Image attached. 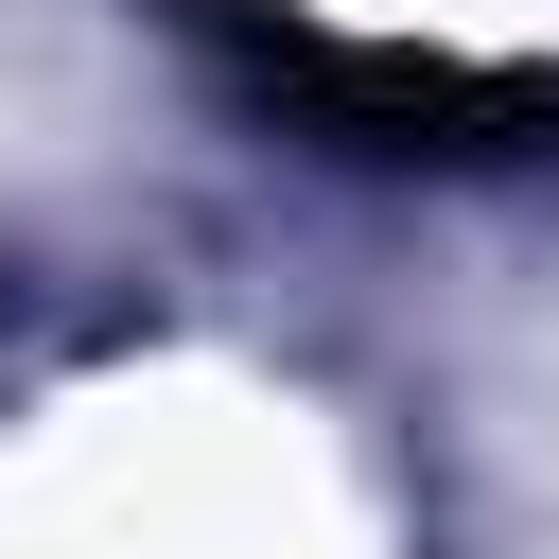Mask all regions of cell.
Returning a JSON list of instances; mask_svg holds the SVG:
<instances>
[{"label": "cell", "mask_w": 559, "mask_h": 559, "mask_svg": "<svg viewBox=\"0 0 559 559\" xmlns=\"http://www.w3.org/2000/svg\"><path fill=\"white\" fill-rule=\"evenodd\" d=\"M227 52H245V87L314 157H367V175H507V157H559V87L542 70H489V52L280 35V17H227Z\"/></svg>", "instance_id": "cell-1"}]
</instances>
